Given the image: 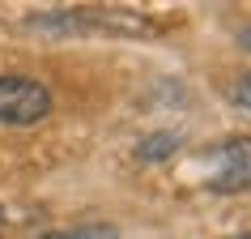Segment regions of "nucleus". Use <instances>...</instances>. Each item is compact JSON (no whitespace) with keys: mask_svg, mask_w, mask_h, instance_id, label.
Segmentation results:
<instances>
[{"mask_svg":"<svg viewBox=\"0 0 251 239\" xmlns=\"http://www.w3.org/2000/svg\"><path fill=\"white\" fill-rule=\"evenodd\" d=\"M47 116H51V90H47V81L26 77V73L0 77V124L30 128V124H43Z\"/></svg>","mask_w":251,"mask_h":239,"instance_id":"obj_1","label":"nucleus"},{"mask_svg":"<svg viewBox=\"0 0 251 239\" xmlns=\"http://www.w3.org/2000/svg\"><path fill=\"white\" fill-rule=\"evenodd\" d=\"M238 103H243V107L251 111V73L243 77V86H238Z\"/></svg>","mask_w":251,"mask_h":239,"instance_id":"obj_5","label":"nucleus"},{"mask_svg":"<svg viewBox=\"0 0 251 239\" xmlns=\"http://www.w3.org/2000/svg\"><path fill=\"white\" fill-rule=\"evenodd\" d=\"M39 239H119V231L106 226V222H85V226H77V231H47V235H39Z\"/></svg>","mask_w":251,"mask_h":239,"instance_id":"obj_4","label":"nucleus"},{"mask_svg":"<svg viewBox=\"0 0 251 239\" xmlns=\"http://www.w3.org/2000/svg\"><path fill=\"white\" fill-rule=\"evenodd\" d=\"M222 158V171L213 179V192H238V188L251 184V137H234L217 149Z\"/></svg>","mask_w":251,"mask_h":239,"instance_id":"obj_2","label":"nucleus"},{"mask_svg":"<svg viewBox=\"0 0 251 239\" xmlns=\"http://www.w3.org/2000/svg\"><path fill=\"white\" fill-rule=\"evenodd\" d=\"M243 47H247V52H251V30H247V34H243Z\"/></svg>","mask_w":251,"mask_h":239,"instance_id":"obj_7","label":"nucleus"},{"mask_svg":"<svg viewBox=\"0 0 251 239\" xmlns=\"http://www.w3.org/2000/svg\"><path fill=\"white\" fill-rule=\"evenodd\" d=\"M179 141H183L179 133H149V137L136 141V158L141 162H166L179 149Z\"/></svg>","mask_w":251,"mask_h":239,"instance_id":"obj_3","label":"nucleus"},{"mask_svg":"<svg viewBox=\"0 0 251 239\" xmlns=\"http://www.w3.org/2000/svg\"><path fill=\"white\" fill-rule=\"evenodd\" d=\"M4 226H9V213H4V205H0V235H4Z\"/></svg>","mask_w":251,"mask_h":239,"instance_id":"obj_6","label":"nucleus"}]
</instances>
